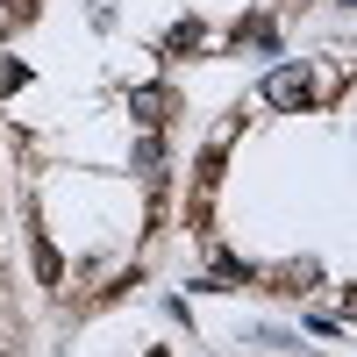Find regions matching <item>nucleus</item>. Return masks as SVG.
<instances>
[{"instance_id":"1","label":"nucleus","mask_w":357,"mask_h":357,"mask_svg":"<svg viewBox=\"0 0 357 357\" xmlns=\"http://www.w3.org/2000/svg\"><path fill=\"white\" fill-rule=\"evenodd\" d=\"M264 100L286 107V114H301V107H314V100H321V86H314V72H301V65H279L272 79H264Z\"/></svg>"},{"instance_id":"9","label":"nucleus","mask_w":357,"mask_h":357,"mask_svg":"<svg viewBox=\"0 0 357 357\" xmlns=\"http://www.w3.org/2000/svg\"><path fill=\"white\" fill-rule=\"evenodd\" d=\"M0 357H15V350H0Z\"/></svg>"},{"instance_id":"6","label":"nucleus","mask_w":357,"mask_h":357,"mask_svg":"<svg viewBox=\"0 0 357 357\" xmlns=\"http://www.w3.org/2000/svg\"><path fill=\"white\" fill-rule=\"evenodd\" d=\"M158 158H165V143H158V136H143V143H136V172H143V178H158Z\"/></svg>"},{"instance_id":"2","label":"nucleus","mask_w":357,"mask_h":357,"mask_svg":"<svg viewBox=\"0 0 357 357\" xmlns=\"http://www.w3.org/2000/svg\"><path fill=\"white\" fill-rule=\"evenodd\" d=\"M314 279H321V272H314L307 257H301V264H279V272H272V293H307Z\"/></svg>"},{"instance_id":"7","label":"nucleus","mask_w":357,"mask_h":357,"mask_svg":"<svg viewBox=\"0 0 357 357\" xmlns=\"http://www.w3.org/2000/svg\"><path fill=\"white\" fill-rule=\"evenodd\" d=\"M215 279H229V286H250V264H243V257H229V250H222V257H215Z\"/></svg>"},{"instance_id":"4","label":"nucleus","mask_w":357,"mask_h":357,"mask_svg":"<svg viewBox=\"0 0 357 357\" xmlns=\"http://www.w3.org/2000/svg\"><path fill=\"white\" fill-rule=\"evenodd\" d=\"M36 279H43V286H57V279H65V257H57L43 236H36Z\"/></svg>"},{"instance_id":"5","label":"nucleus","mask_w":357,"mask_h":357,"mask_svg":"<svg viewBox=\"0 0 357 357\" xmlns=\"http://www.w3.org/2000/svg\"><path fill=\"white\" fill-rule=\"evenodd\" d=\"M22 22H36V0H0V29H8V36Z\"/></svg>"},{"instance_id":"3","label":"nucleus","mask_w":357,"mask_h":357,"mask_svg":"<svg viewBox=\"0 0 357 357\" xmlns=\"http://www.w3.org/2000/svg\"><path fill=\"white\" fill-rule=\"evenodd\" d=\"M136 114H143V122H165V114H172V93H165V86H143V93H136Z\"/></svg>"},{"instance_id":"8","label":"nucleus","mask_w":357,"mask_h":357,"mask_svg":"<svg viewBox=\"0 0 357 357\" xmlns=\"http://www.w3.org/2000/svg\"><path fill=\"white\" fill-rule=\"evenodd\" d=\"M350 321H357V286H350Z\"/></svg>"}]
</instances>
